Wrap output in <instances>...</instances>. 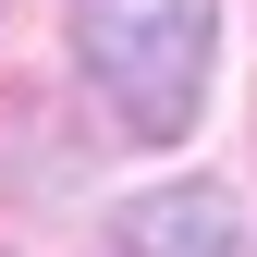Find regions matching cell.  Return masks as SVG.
<instances>
[{
    "label": "cell",
    "instance_id": "cell-1",
    "mask_svg": "<svg viewBox=\"0 0 257 257\" xmlns=\"http://www.w3.org/2000/svg\"><path fill=\"white\" fill-rule=\"evenodd\" d=\"M208 25L220 0H74V61L122 110V135H184L208 98Z\"/></svg>",
    "mask_w": 257,
    "mask_h": 257
},
{
    "label": "cell",
    "instance_id": "cell-2",
    "mask_svg": "<svg viewBox=\"0 0 257 257\" xmlns=\"http://www.w3.org/2000/svg\"><path fill=\"white\" fill-rule=\"evenodd\" d=\"M110 245L122 257H233L245 220H233L220 184H159V196H135V208L110 220Z\"/></svg>",
    "mask_w": 257,
    "mask_h": 257
}]
</instances>
